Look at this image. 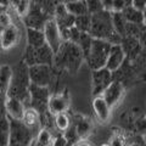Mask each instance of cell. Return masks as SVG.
<instances>
[{"mask_svg": "<svg viewBox=\"0 0 146 146\" xmlns=\"http://www.w3.org/2000/svg\"><path fill=\"white\" fill-rule=\"evenodd\" d=\"M83 61L84 56L79 45L70 40H63L58 50L54 54L52 65L57 66L61 70H67L71 73H76Z\"/></svg>", "mask_w": 146, "mask_h": 146, "instance_id": "1", "label": "cell"}, {"mask_svg": "<svg viewBox=\"0 0 146 146\" xmlns=\"http://www.w3.org/2000/svg\"><path fill=\"white\" fill-rule=\"evenodd\" d=\"M88 33L93 38H99L107 40L111 44H119L122 36L117 34L113 28L111 12L107 10H101L90 15V27Z\"/></svg>", "mask_w": 146, "mask_h": 146, "instance_id": "2", "label": "cell"}, {"mask_svg": "<svg viewBox=\"0 0 146 146\" xmlns=\"http://www.w3.org/2000/svg\"><path fill=\"white\" fill-rule=\"evenodd\" d=\"M29 85L28 66L25 62H21L15 70H11L6 95L20 99L22 102L29 101Z\"/></svg>", "mask_w": 146, "mask_h": 146, "instance_id": "3", "label": "cell"}, {"mask_svg": "<svg viewBox=\"0 0 146 146\" xmlns=\"http://www.w3.org/2000/svg\"><path fill=\"white\" fill-rule=\"evenodd\" d=\"M110 48H111V43H108L107 40L99 38L91 39L89 52L85 57V61L91 70H98V68L105 67Z\"/></svg>", "mask_w": 146, "mask_h": 146, "instance_id": "4", "label": "cell"}, {"mask_svg": "<svg viewBox=\"0 0 146 146\" xmlns=\"http://www.w3.org/2000/svg\"><path fill=\"white\" fill-rule=\"evenodd\" d=\"M10 133H9V145L11 146H27L33 141L34 131L27 127L22 119H15L9 117Z\"/></svg>", "mask_w": 146, "mask_h": 146, "instance_id": "5", "label": "cell"}, {"mask_svg": "<svg viewBox=\"0 0 146 146\" xmlns=\"http://www.w3.org/2000/svg\"><path fill=\"white\" fill-rule=\"evenodd\" d=\"M52 60H54V51L46 43L39 48L27 46L23 57V62L27 66L38 65V63L52 66Z\"/></svg>", "mask_w": 146, "mask_h": 146, "instance_id": "6", "label": "cell"}, {"mask_svg": "<svg viewBox=\"0 0 146 146\" xmlns=\"http://www.w3.org/2000/svg\"><path fill=\"white\" fill-rule=\"evenodd\" d=\"M48 86H40L31 83L29 85V102L32 107L39 112V115L48 111V100H49Z\"/></svg>", "mask_w": 146, "mask_h": 146, "instance_id": "7", "label": "cell"}, {"mask_svg": "<svg viewBox=\"0 0 146 146\" xmlns=\"http://www.w3.org/2000/svg\"><path fill=\"white\" fill-rule=\"evenodd\" d=\"M23 17H25V23L27 27L43 31L44 23L46 22L48 18H50V15L48 12H45L38 4H35L34 1L31 0L29 9Z\"/></svg>", "mask_w": 146, "mask_h": 146, "instance_id": "8", "label": "cell"}, {"mask_svg": "<svg viewBox=\"0 0 146 146\" xmlns=\"http://www.w3.org/2000/svg\"><path fill=\"white\" fill-rule=\"evenodd\" d=\"M28 76L31 83L40 86H49L52 79L51 66L43 63L28 66Z\"/></svg>", "mask_w": 146, "mask_h": 146, "instance_id": "9", "label": "cell"}, {"mask_svg": "<svg viewBox=\"0 0 146 146\" xmlns=\"http://www.w3.org/2000/svg\"><path fill=\"white\" fill-rule=\"evenodd\" d=\"M43 33H44V38H45V43H46L51 50L54 51V54L57 51L60 45L62 44L63 39L61 36L60 29L55 22L54 17H50L46 20V22L44 23L43 27Z\"/></svg>", "mask_w": 146, "mask_h": 146, "instance_id": "10", "label": "cell"}, {"mask_svg": "<svg viewBox=\"0 0 146 146\" xmlns=\"http://www.w3.org/2000/svg\"><path fill=\"white\" fill-rule=\"evenodd\" d=\"M113 80V73L106 67L98 70H91V85H93V95H100L106 89V86Z\"/></svg>", "mask_w": 146, "mask_h": 146, "instance_id": "11", "label": "cell"}, {"mask_svg": "<svg viewBox=\"0 0 146 146\" xmlns=\"http://www.w3.org/2000/svg\"><path fill=\"white\" fill-rule=\"evenodd\" d=\"M124 93H125V88L122 82L113 79L100 95L105 99V101L108 104L110 107L115 108L122 101L123 96H124Z\"/></svg>", "mask_w": 146, "mask_h": 146, "instance_id": "12", "label": "cell"}, {"mask_svg": "<svg viewBox=\"0 0 146 146\" xmlns=\"http://www.w3.org/2000/svg\"><path fill=\"white\" fill-rule=\"evenodd\" d=\"M20 29L13 23H10L0 31V48L3 50H10L20 40Z\"/></svg>", "mask_w": 146, "mask_h": 146, "instance_id": "13", "label": "cell"}, {"mask_svg": "<svg viewBox=\"0 0 146 146\" xmlns=\"http://www.w3.org/2000/svg\"><path fill=\"white\" fill-rule=\"evenodd\" d=\"M125 57L127 56H125L124 51H123L121 44H111V48H110L108 56H107L106 63H105V67L111 71L112 73H115L119 70L122 67V65L124 63Z\"/></svg>", "mask_w": 146, "mask_h": 146, "instance_id": "14", "label": "cell"}, {"mask_svg": "<svg viewBox=\"0 0 146 146\" xmlns=\"http://www.w3.org/2000/svg\"><path fill=\"white\" fill-rule=\"evenodd\" d=\"M93 110L98 122H100L101 124H106L110 122L112 116V108L108 106V104L105 101L101 95H95L93 100Z\"/></svg>", "mask_w": 146, "mask_h": 146, "instance_id": "15", "label": "cell"}, {"mask_svg": "<svg viewBox=\"0 0 146 146\" xmlns=\"http://www.w3.org/2000/svg\"><path fill=\"white\" fill-rule=\"evenodd\" d=\"M70 107V96L67 94V90L61 94L50 95L48 100V111L51 115H56L60 112H67Z\"/></svg>", "mask_w": 146, "mask_h": 146, "instance_id": "16", "label": "cell"}, {"mask_svg": "<svg viewBox=\"0 0 146 146\" xmlns=\"http://www.w3.org/2000/svg\"><path fill=\"white\" fill-rule=\"evenodd\" d=\"M4 108H5L7 117L15 118V119H22V116H23L25 112V106L20 99L6 95L5 100H4Z\"/></svg>", "mask_w": 146, "mask_h": 146, "instance_id": "17", "label": "cell"}, {"mask_svg": "<svg viewBox=\"0 0 146 146\" xmlns=\"http://www.w3.org/2000/svg\"><path fill=\"white\" fill-rule=\"evenodd\" d=\"M119 44L123 49V51L125 54V56L134 58L136 55H139V52H140L141 44H140L139 38H136V36L124 35V36H122Z\"/></svg>", "mask_w": 146, "mask_h": 146, "instance_id": "18", "label": "cell"}, {"mask_svg": "<svg viewBox=\"0 0 146 146\" xmlns=\"http://www.w3.org/2000/svg\"><path fill=\"white\" fill-rule=\"evenodd\" d=\"M122 13L124 16L127 22L130 23H136V25H145V11H141L135 9L134 6H125L122 10Z\"/></svg>", "mask_w": 146, "mask_h": 146, "instance_id": "19", "label": "cell"}, {"mask_svg": "<svg viewBox=\"0 0 146 146\" xmlns=\"http://www.w3.org/2000/svg\"><path fill=\"white\" fill-rule=\"evenodd\" d=\"M22 122L25 123L27 127H29L32 130L33 129H38L40 127V115L33 107H28L25 108L23 116H22Z\"/></svg>", "mask_w": 146, "mask_h": 146, "instance_id": "20", "label": "cell"}, {"mask_svg": "<svg viewBox=\"0 0 146 146\" xmlns=\"http://www.w3.org/2000/svg\"><path fill=\"white\" fill-rule=\"evenodd\" d=\"M9 133H10V124L9 117L5 112V108H0V146L9 145Z\"/></svg>", "mask_w": 146, "mask_h": 146, "instance_id": "21", "label": "cell"}, {"mask_svg": "<svg viewBox=\"0 0 146 146\" xmlns=\"http://www.w3.org/2000/svg\"><path fill=\"white\" fill-rule=\"evenodd\" d=\"M27 43H28V46L32 48H39L45 44L43 31L27 27Z\"/></svg>", "mask_w": 146, "mask_h": 146, "instance_id": "22", "label": "cell"}, {"mask_svg": "<svg viewBox=\"0 0 146 146\" xmlns=\"http://www.w3.org/2000/svg\"><path fill=\"white\" fill-rule=\"evenodd\" d=\"M73 128H74V131L78 138H88L93 131V122L89 118L82 117Z\"/></svg>", "mask_w": 146, "mask_h": 146, "instance_id": "23", "label": "cell"}, {"mask_svg": "<svg viewBox=\"0 0 146 146\" xmlns=\"http://www.w3.org/2000/svg\"><path fill=\"white\" fill-rule=\"evenodd\" d=\"M111 12V20L113 28L117 32V34H119L121 36H124L125 34V18L123 16L122 11H110Z\"/></svg>", "mask_w": 146, "mask_h": 146, "instance_id": "24", "label": "cell"}, {"mask_svg": "<svg viewBox=\"0 0 146 146\" xmlns=\"http://www.w3.org/2000/svg\"><path fill=\"white\" fill-rule=\"evenodd\" d=\"M11 76V68L9 66H3L0 68V100L4 101L6 98V90Z\"/></svg>", "mask_w": 146, "mask_h": 146, "instance_id": "25", "label": "cell"}, {"mask_svg": "<svg viewBox=\"0 0 146 146\" xmlns=\"http://www.w3.org/2000/svg\"><path fill=\"white\" fill-rule=\"evenodd\" d=\"M35 139V145L39 146H50L54 144V135L51 133V130L48 128H39L38 133H36V138Z\"/></svg>", "mask_w": 146, "mask_h": 146, "instance_id": "26", "label": "cell"}, {"mask_svg": "<svg viewBox=\"0 0 146 146\" xmlns=\"http://www.w3.org/2000/svg\"><path fill=\"white\" fill-rule=\"evenodd\" d=\"M63 4H65L67 11L72 13L73 16H80V15H84V13H89L84 0H74V1L63 3Z\"/></svg>", "mask_w": 146, "mask_h": 146, "instance_id": "27", "label": "cell"}, {"mask_svg": "<svg viewBox=\"0 0 146 146\" xmlns=\"http://www.w3.org/2000/svg\"><path fill=\"white\" fill-rule=\"evenodd\" d=\"M52 122L55 124V128H56L60 133H65L71 125V119H70V117H68L67 112H60V113L54 115Z\"/></svg>", "mask_w": 146, "mask_h": 146, "instance_id": "28", "label": "cell"}, {"mask_svg": "<svg viewBox=\"0 0 146 146\" xmlns=\"http://www.w3.org/2000/svg\"><path fill=\"white\" fill-rule=\"evenodd\" d=\"M91 39H93V36H91L88 32H80V35H79V39H78V42H77V44L79 45L82 52H83L84 60H85L86 55H88V52H89Z\"/></svg>", "mask_w": 146, "mask_h": 146, "instance_id": "29", "label": "cell"}, {"mask_svg": "<svg viewBox=\"0 0 146 146\" xmlns=\"http://www.w3.org/2000/svg\"><path fill=\"white\" fill-rule=\"evenodd\" d=\"M73 26L80 32H88L90 27V13H84V15H80V16H76L74 25Z\"/></svg>", "mask_w": 146, "mask_h": 146, "instance_id": "30", "label": "cell"}, {"mask_svg": "<svg viewBox=\"0 0 146 146\" xmlns=\"http://www.w3.org/2000/svg\"><path fill=\"white\" fill-rule=\"evenodd\" d=\"M84 1H85L86 9H88V12L90 15L95 12H99L101 10H105L101 0H84Z\"/></svg>", "mask_w": 146, "mask_h": 146, "instance_id": "31", "label": "cell"}, {"mask_svg": "<svg viewBox=\"0 0 146 146\" xmlns=\"http://www.w3.org/2000/svg\"><path fill=\"white\" fill-rule=\"evenodd\" d=\"M124 141L125 138H124V135H123V133L121 130H118V131H113L112 133V136H111V139H110V145H117V146H121V145H124L125 143Z\"/></svg>", "mask_w": 146, "mask_h": 146, "instance_id": "32", "label": "cell"}, {"mask_svg": "<svg viewBox=\"0 0 146 146\" xmlns=\"http://www.w3.org/2000/svg\"><path fill=\"white\" fill-rule=\"evenodd\" d=\"M124 7H125V4L123 0H112L111 10L110 11H122Z\"/></svg>", "mask_w": 146, "mask_h": 146, "instance_id": "33", "label": "cell"}, {"mask_svg": "<svg viewBox=\"0 0 146 146\" xmlns=\"http://www.w3.org/2000/svg\"><path fill=\"white\" fill-rule=\"evenodd\" d=\"M52 145H55V146H66V145H68V141L66 139V136L63 135V133L57 135V136H55Z\"/></svg>", "mask_w": 146, "mask_h": 146, "instance_id": "34", "label": "cell"}, {"mask_svg": "<svg viewBox=\"0 0 146 146\" xmlns=\"http://www.w3.org/2000/svg\"><path fill=\"white\" fill-rule=\"evenodd\" d=\"M131 6L141 11H145L146 9V0H131Z\"/></svg>", "mask_w": 146, "mask_h": 146, "instance_id": "35", "label": "cell"}, {"mask_svg": "<svg viewBox=\"0 0 146 146\" xmlns=\"http://www.w3.org/2000/svg\"><path fill=\"white\" fill-rule=\"evenodd\" d=\"M101 1H102V5H104L105 10H107V11L111 10V3H112V0H101Z\"/></svg>", "mask_w": 146, "mask_h": 146, "instance_id": "36", "label": "cell"}, {"mask_svg": "<svg viewBox=\"0 0 146 146\" xmlns=\"http://www.w3.org/2000/svg\"><path fill=\"white\" fill-rule=\"evenodd\" d=\"M7 4H9V0H0V5H5V6H7Z\"/></svg>", "mask_w": 146, "mask_h": 146, "instance_id": "37", "label": "cell"}, {"mask_svg": "<svg viewBox=\"0 0 146 146\" xmlns=\"http://www.w3.org/2000/svg\"><path fill=\"white\" fill-rule=\"evenodd\" d=\"M123 1H124L125 6H129V5H131V0H123Z\"/></svg>", "mask_w": 146, "mask_h": 146, "instance_id": "38", "label": "cell"}, {"mask_svg": "<svg viewBox=\"0 0 146 146\" xmlns=\"http://www.w3.org/2000/svg\"><path fill=\"white\" fill-rule=\"evenodd\" d=\"M62 3H70V1H74V0H60Z\"/></svg>", "mask_w": 146, "mask_h": 146, "instance_id": "39", "label": "cell"}]
</instances>
